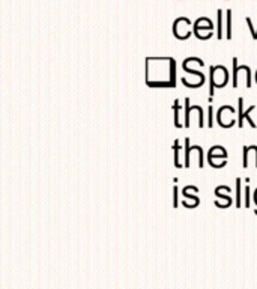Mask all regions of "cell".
Returning a JSON list of instances; mask_svg holds the SVG:
<instances>
[{"instance_id":"obj_1","label":"cell","mask_w":257,"mask_h":289,"mask_svg":"<svg viewBox=\"0 0 257 289\" xmlns=\"http://www.w3.org/2000/svg\"><path fill=\"white\" fill-rule=\"evenodd\" d=\"M183 29H192V23L186 18V17H180L177 20H174L173 23V33L177 39H188L191 36V33L183 32Z\"/></svg>"},{"instance_id":"obj_2","label":"cell","mask_w":257,"mask_h":289,"mask_svg":"<svg viewBox=\"0 0 257 289\" xmlns=\"http://www.w3.org/2000/svg\"><path fill=\"white\" fill-rule=\"evenodd\" d=\"M256 107L251 104L245 111H244V98L241 96L239 99H238V114H239V119H238V125H239V128H242L244 127V121H248V124L253 127V128H256L257 127V124H254L253 122V119H251V111L254 110Z\"/></svg>"},{"instance_id":"obj_3","label":"cell","mask_w":257,"mask_h":289,"mask_svg":"<svg viewBox=\"0 0 257 289\" xmlns=\"http://www.w3.org/2000/svg\"><path fill=\"white\" fill-rule=\"evenodd\" d=\"M214 30V24L209 18L206 17H202V18H197L192 24V32H200V30Z\"/></svg>"},{"instance_id":"obj_4","label":"cell","mask_w":257,"mask_h":289,"mask_svg":"<svg viewBox=\"0 0 257 289\" xmlns=\"http://www.w3.org/2000/svg\"><path fill=\"white\" fill-rule=\"evenodd\" d=\"M226 38L232 39V11H226Z\"/></svg>"},{"instance_id":"obj_5","label":"cell","mask_w":257,"mask_h":289,"mask_svg":"<svg viewBox=\"0 0 257 289\" xmlns=\"http://www.w3.org/2000/svg\"><path fill=\"white\" fill-rule=\"evenodd\" d=\"M180 148H182V146H180V142L176 139V140H174V146H173V151H174V166H176L177 169H182V167H183V164L179 161V151H180Z\"/></svg>"},{"instance_id":"obj_6","label":"cell","mask_w":257,"mask_h":289,"mask_svg":"<svg viewBox=\"0 0 257 289\" xmlns=\"http://www.w3.org/2000/svg\"><path fill=\"white\" fill-rule=\"evenodd\" d=\"M173 108H174V127H176V128H183V124H180V121H179V111H180V108H182L180 104H179V99L174 101Z\"/></svg>"},{"instance_id":"obj_7","label":"cell","mask_w":257,"mask_h":289,"mask_svg":"<svg viewBox=\"0 0 257 289\" xmlns=\"http://www.w3.org/2000/svg\"><path fill=\"white\" fill-rule=\"evenodd\" d=\"M192 108H191V104H189V98H185V122H183V127L188 128L189 127V114H191Z\"/></svg>"},{"instance_id":"obj_8","label":"cell","mask_w":257,"mask_h":289,"mask_svg":"<svg viewBox=\"0 0 257 289\" xmlns=\"http://www.w3.org/2000/svg\"><path fill=\"white\" fill-rule=\"evenodd\" d=\"M183 143H185V163H183V167H189L191 166V163H189V152H191V145H189V139L186 137L185 140H183Z\"/></svg>"},{"instance_id":"obj_9","label":"cell","mask_w":257,"mask_h":289,"mask_svg":"<svg viewBox=\"0 0 257 289\" xmlns=\"http://www.w3.org/2000/svg\"><path fill=\"white\" fill-rule=\"evenodd\" d=\"M238 74H239L238 59L233 57V82H232V86H233V88H238Z\"/></svg>"},{"instance_id":"obj_10","label":"cell","mask_w":257,"mask_h":289,"mask_svg":"<svg viewBox=\"0 0 257 289\" xmlns=\"http://www.w3.org/2000/svg\"><path fill=\"white\" fill-rule=\"evenodd\" d=\"M217 15H218V29H217V38L221 39L223 38V32H221V24H223V11L218 9L217 11Z\"/></svg>"},{"instance_id":"obj_11","label":"cell","mask_w":257,"mask_h":289,"mask_svg":"<svg viewBox=\"0 0 257 289\" xmlns=\"http://www.w3.org/2000/svg\"><path fill=\"white\" fill-rule=\"evenodd\" d=\"M242 200H241V178H236V206L241 208Z\"/></svg>"},{"instance_id":"obj_12","label":"cell","mask_w":257,"mask_h":289,"mask_svg":"<svg viewBox=\"0 0 257 289\" xmlns=\"http://www.w3.org/2000/svg\"><path fill=\"white\" fill-rule=\"evenodd\" d=\"M197 110H199V128H203L205 127V111L200 105H197Z\"/></svg>"},{"instance_id":"obj_13","label":"cell","mask_w":257,"mask_h":289,"mask_svg":"<svg viewBox=\"0 0 257 289\" xmlns=\"http://www.w3.org/2000/svg\"><path fill=\"white\" fill-rule=\"evenodd\" d=\"M182 194H183V197H188V199H191V200L196 203V206H199V203H200V199H199L197 196H192V194H189L186 189H183V190H182Z\"/></svg>"},{"instance_id":"obj_14","label":"cell","mask_w":257,"mask_h":289,"mask_svg":"<svg viewBox=\"0 0 257 289\" xmlns=\"http://www.w3.org/2000/svg\"><path fill=\"white\" fill-rule=\"evenodd\" d=\"M215 196H217V197H221V199H226V200L229 202V205L232 206V203H233V200H232V197H230V194H229V196H226V194H223V193H221V190H220V187H217V189H215Z\"/></svg>"},{"instance_id":"obj_15","label":"cell","mask_w":257,"mask_h":289,"mask_svg":"<svg viewBox=\"0 0 257 289\" xmlns=\"http://www.w3.org/2000/svg\"><path fill=\"white\" fill-rule=\"evenodd\" d=\"M245 21H247V24H248V27H250V32H251V36H253V39H257V29H254V27H253L251 18H250V17H247V18H245Z\"/></svg>"},{"instance_id":"obj_16","label":"cell","mask_w":257,"mask_h":289,"mask_svg":"<svg viewBox=\"0 0 257 289\" xmlns=\"http://www.w3.org/2000/svg\"><path fill=\"white\" fill-rule=\"evenodd\" d=\"M209 110H208V127L209 128H212L214 127V121H212V118H214V107H208Z\"/></svg>"},{"instance_id":"obj_17","label":"cell","mask_w":257,"mask_h":289,"mask_svg":"<svg viewBox=\"0 0 257 289\" xmlns=\"http://www.w3.org/2000/svg\"><path fill=\"white\" fill-rule=\"evenodd\" d=\"M173 193H174V194H173V206L177 208V206H179V199H177V197H179V190H177L176 186H174V189H173Z\"/></svg>"},{"instance_id":"obj_18","label":"cell","mask_w":257,"mask_h":289,"mask_svg":"<svg viewBox=\"0 0 257 289\" xmlns=\"http://www.w3.org/2000/svg\"><path fill=\"white\" fill-rule=\"evenodd\" d=\"M250 187H248V186H247V187H245V205H244V206H245V208H250V206H251V200H250Z\"/></svg>"},{"instance_id":"obj_19","label":"cell","mask_w":257,"mask_h":289,"mask_svg":"<svg viewBox=\"0 0 257 289\" xmlns=\"http://www.w3.org/2000/svg\"><path fill=\"white\" fill-rule=\"evenodd\" d=\"M248 152L250 146H244V167H248Z\"/></svg>"},{"instance_id":"obj_20","label":"cell","mask_w":257,"mask_h":289,"mask_svg":"<svg viewBox=\"0 0 257 289\" xmlns=\"http://www.w3.org/2000/svg\"><path fill=\"white\" fill-rule=\"evenodd\" d=\"M256 80H257V71H256Z\"/></svg>"}]
</instances>
